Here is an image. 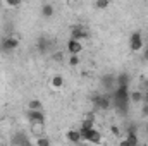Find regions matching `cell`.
Returning <instances> with one entry per match:
<instances>
[{
	"mask_svg": "<svg viewBox=\"0 0 148 146\" xmlns=\"http://www.w3.org/2000/svg\"><path fill=\"white\" fill-rule=\"evenodd\" d=\"M100 83H102V88H105V89H115L117 86H115V74H105V76H102V79H100Z\"/></svg>",
	"mask_w": 148,
	"mask_h": 146,
	"instance_id": "obj_7",
	"label": "cell"
},
{
	"mask_svg": "<svg viewBox=\"0 0 148 146\" xmlns=\"http://www.w3.org/2000/svg\"><path fill=\"white\" fill-rule=\"evenodd\" d=\"M17 46H19V40L14 36H7L0 41V50L2 52H10V50H16Z\"/></svg>",
	"mask_w": 148,
	"mask_h": 146,
	"instance_id": "obj_4",
	"label": "cell"
},
{
	"mask_svg": "<svg viewBox=\"0 0 148 146\" xmlns=\"http://www.w3.org/2000/svg\"><path fill=\"white\" fill-rule=\"evenodd\" d=\"M91 103H93L95 110L105 112L112 105V95H95V96H91Z\"/></svg>",
	"mask_w": 148,
	"mask_h": 146,
	"instance_id": "obj_2",
	"label": "cell"
},
{
	"mask_svg": "<svg viewBox=\"0 0 148 146\" xmlns=\"http://www.w3.org/2000/svg\"><path fill=\"white\" fill-rule=\"evenodd\" d=\"M110 132H112V134H115V136H119V134H121V131H119V127H117V126H112Z\"/></svg>",
	"mask_w": 148,
	"mask_h": 146,
	"instance_id": "obj_20",
	"label": "cell"
},
{
	"mask_svg": "<svg viewBox=\"0 0 148 146\" xmlns=\"http://www.w3.org/2000/svg\"><path fill=\"white\" fill-rule=\"evenodd\" d=\"M129 102H134V103H143V91H141V89H136V91L129 93Z\"/></svg>",
	"mask_w": 148,
	"mask_h": 146,
	"instance_id": "obj_12",
	"label": "cell"
},
{
	"mask_svg": "<svg viewBox=\"0 0 148 146\" xmlns=\"http://www.w3.org/2000/svg\"><path fill=\"white\" fill-rule=\"evenodd\" d=\"M38 50H40V53H47L48 52V48H50V43H48V40L47 38H40L36 43Z\"/></svg>",
	"mask_w": 148,
	"mask_h": 146,
	"instance_id": "obj_13",
	"label": "cell"
},
{
	"mask_svg": "<svg viewBox=\"0 0 148 146\" xmlns=\"http://www.w3.org/2000/svg\"><path fill=\"white\" fill-rule=\"evenodd\" d=\"M53 59H55V60H57V62H59V60H60V62H62V53H59V52H57V53H55V57H53Z\"/></svg>",
	"mask_w": 148,
	"mask_h": 146,
	"instance_id": "obj_21",
	"label": "cell"
},
{
	"mask_svg": "<svg viewBox=\"0 0 148 146\" xmlns=\"http://www.w3.org/2000/svg\"><path fill=\"white\" fill-rule=\"evenodd\" d=\"M119 146H129V143H127V141H126V139H122V141H121V143H119Z\"/></svg>",
	"mask_w": 148,
	"mask_h": 146,
	"instance_id": "obj_22",
	"label": "cell"
},
{
	"mask_svg": "<svg viewBox=\"0 0 148 146\" xmlns=\"http://www.w3.org/2000/svg\"><path fill=\"white\" fill-rule=\"evenodd\" d=\"M28 110H36V112H43V103L40 100H29L28 103Z\"/></svg>",
	"mask_w": 148,
	"mask_h": 146,
	"instance_id": "obj_15",
	"label": "cell"
},
{
	"mask_svg": "<svg viewBox=\"0 0 148 146\" xmlns=\"http://www.w3.org/2000/svg\"><path fill=\"white\" fill-rule=\"evenodd\" d=\"M129 81L131 77L127 72H121L115 76V86H129Z\"/></svg>",
	"mask_w": 148,
	"mask_h": 146,
	"instance_id": "obj_10",
	"label": "cell"
},
{
	"mask_svg": "<svg viewBox=\"0 0 148 146\" xmlns=\"http://www.w3.org/2000/svg\"><path fill=\"white\" fill-rule=\"evenodd\" d=\"M79 134H81V139L83 141H88V143H91V145H98V143H102V134H100V131L98 129H79Z\"/></svg>",
	"mask_w": 148,
	"mask_h": 146,
	"instance_id": "obj_1",
	"label": "cell"
},
{
	"mask_svg": "<svg viewBox=\"0 0 148 146\" xmlns=\"http://www.w3.org/2000/svg\"><path fill=\"white\" fill-rule=\"evenodd\" d=\"M143 59H145V60H148V48L145 50V53H143Z\"/></svg>",
	"mask_w": 148,
	"mask_h": 146,
	"instance_id": "obj_23",
	"label": "cell"
},
{
	"mask_svg": "<svg viewBox=\"0 0 148 146\" xmlns=\"http://www.w3.org/2000/svg\"><path fill=\"white\" fill-rule=\"evenodd\" d=\"M67 52H69V55H77V53H81V52H83V45H81V41L69 40V41H67Z\"/></svg>",
	"mask_w": 148,
	"mask_h": 146,
	"instance_id": "obj_8",
	"label": "cell"
},
{
	"mask_svg": "<svg viewBox=\"0 0 148 146\" xmlns=\"http://www.w3.org/2000/svg\"><path fill=\"white\" fill-rule=\"evenodd\" d=\"M77 64H79V57H77V55H71V57H69V65L74 67V65H77Z\"/></svg>",
	"mask_w": 148,
	"mask_h": 146,
	"instance_id": "obj_19",
	"label": "cell"
},
{
	"mask_svg": "<svg viewBox=\"0 0 148 146\" xmlns=\"http://www.w3.org/2000/svg\"><path fill=\"white\" fill-rule=\"evenodd\" d=\"M41 16L43 17H52L53 16V5L52 3H43L41 5Z\"/></svg>",
	"mask_w": 148,
	"mask_h": 146,
	"instance_id": "obj_14",
	"label": "cell"
},
{
	"mask_svg": "<svg viewBox=\"0 0 148 146\" xmlns=\"http://www.w3.org/2000/svg\"><path fill=\"white\" fill-rule=\"evenodd\" d=\"M26 141H29L28 138H26V134L24 132H16L14 136H12V146H21V145H24Z\"/></svg>",
	"mask_w": 148,
	"mask_h": 146,
	"instance_id": "obj_11",
	"label": "cell"
},
{
	"mask_svg": "<svg viewBox=\"0 0 148 146\" xmlns=\"http://www.w3.org/2000/svg\"><path fill=\"white\" fill-rule=\"evenodd\" d=\"M109 5H110V2H109V0H98V2H95V7H97V9H100V10L107 9Z\"/></svg>",
	"mask_w": 148,
	"mask_h": 146,
	"instance_id": "obj_18",
	"label": "cell"
},
{
	"mask_svg": "<svg viewBox=\"0 0 148 146\" xmlns=\"http://www.w3.org/2000/svg\"><path fill=\"white\" fill-rule=\"evenodd\" d=\"M143 36H141V33L140 31H134L131 36H129V48H131V52H140L141 48H143Z\"/></svg>",
	"mask_w": 148,
	"mask_h": 146,
	"instance_id": "obj_3",
	"label": "cell"
},
{
	"mask_svg": "<svg viewBox=\"0 0 148 146\" xmlns=\"http://www.w3.org/2000/svg\"><path fill=\"white\" fill-rule=\"evenodd\" d=\"M50 138H47V136H40L36 138V141H35V146H50Z\"/></svg>",
	"mask_w": 148,
	"mask_h": 146,
	"instance_id": "obj_17",
	"label": "cell"
},
{
	"mask_svg": "<svg viewBox=\"0 0 148 146\" xmlns=\"http://www.w3.org/2000/svg\"><path fill=\"white\" fill-rule=\"evenodd\" d=\"M52 86H53V88H62V86H64V77L59 76V74L53 76V77H52Z\"/></svg>",
	"mask_w": 148,
	"mask_h": 146,
	"instance_id": "obj_16",
	"label": "cell"
},
{
	"mask_svg": "<svg viewBox=\"0 0 148 146\" xmlns=\"http://www.w3.org/2000/svg\"><path fill=\"white\" fill-rule=\"evenodd\" d=\"M90 36V33H88V29L84 28V26H73V29H71V40H76V41H81V40H86V38Z\"/></svg>",
	"mask_w": 148,
	"mask_h": 146,
	"instance_id": "obj_5",
	"label": "cell"
},
{
	"mask_svg": "<svg viewBox=\"0 0 148 146\" xmlns=\"http://www.w3.org/2000/svg\"><path fill=\"white\" fill-rule=\"evenodd\" d=\"M66 139H67L69 143H74V145H77V143H81V141H83V139H81L79 131H74V129H71V131H67V132H66Z\"/></svg>",
	"mask_w": 148,
	"mask_h": 146,
	"instance_id": "obj_9",
	"label": "cell"
},
{
	"mask_svg": "<svg viewBox=\"0 0 148 146\" xmlns=\"http://www.w3.org/2000/svg\"><path fill=\"white\" fill-rule=\"evenodd\" d=\"M26 117H28L29 124H40V126H45V113H43V112L28 110V112H26Z\"/></svg>",
	"mask_w": 148,
	"mask_h": 146,
	"instance_id": "obj_6",
	"label": "cell"
}]
</instances>
